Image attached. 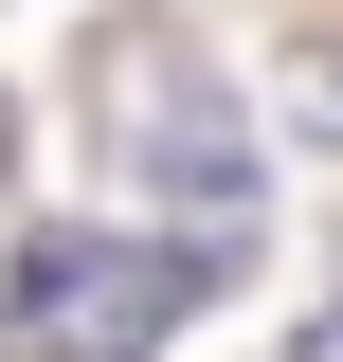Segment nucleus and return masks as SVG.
Instances as JSON below:
<instances>
[{
	"mask_svg": "<svg viewBox=\"0 0 343 362\" xmlns=\"http://www.w3.org/2000/svg\"><path fill=\"white\" fill-rule=\"evenodd\" d=\"M0 163H18V127H0Z\"/></svg>",
	"mask_w": 343,
	"mask_h": 362,
	"instance_id": "obj_4",
	"label": "nucleus"
},
{
	"mask_svg": "<svg viewBox=\"0 0 343 362\" xmlns=\"http://www.w3.org/2000/svg\"><path fill=\"white\" fill-rule=\"evenodd\" d=\"M217 235H90V218H54V235H18L0 254V362H163V326H199L217 308Z\"/></svg>",
	"mask_w": 343,
	"mask_h": 362,
	"instance_id": "obj_1",
	"label": "nucleus"
},
{
	"mask_svg": "<svg viewBox=\"0 0 343 362\" xmlns=\"http://www.w3.org/2000/svg\"><path fill=\"white\" fill-rule=\"evenodd\" d=\"M90 145H109L127 199H181L217 254L253 235V127H235L217 54H181L163 18H109V37H90Z\"/></svg>",
	"mask_w": 343,
	"mask_h": 362,
	"instance_id": "obj_2",
	"label": "nucleus"
},
{
	"mask_svg": "<svg viewBox=\"0 0 343 362\" xmlns=\"http://www.w3.org/2000/svg\"><path fill=\"white\" fill-rule=\"evenodd\" d=\"M289 362H343V290H325V308H307V344H289Z\"/></svg>",
	"mask_w": 343,
	"mask_h": 362,
	"instance_id": "obj_3",
	"label": "nucleus"
}]
</instances>
